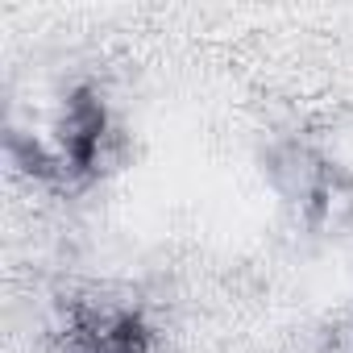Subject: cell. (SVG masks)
I'll return each instance as SVG.
<instances>
[{
    "label": "cell",
    "mask_w": 353,
    "mask_h": 353,
    "mask_svg": "<svg viewBox=\"0 0 353 353\" xmlns=\"http://www.w3.org/2000/svg\"><path fill=\"white\" fill-rule=\"evenodd\" d=\"M83 353H145V332L129 316L100 320L83 332Z\"/></svg>",
    "instance_id": "cell-1"
}]
</instances>
